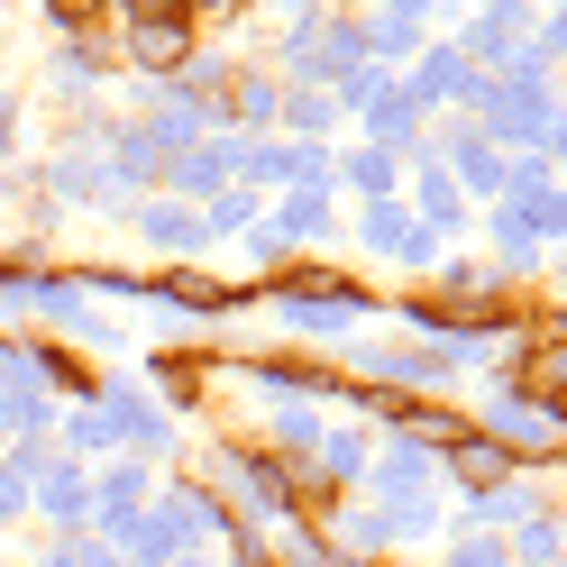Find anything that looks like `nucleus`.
<instances>
[{
	"mask_svg": "<svg viewBox=\"0 0 567 567\" xmlns=\"http://www.w3.org/2000/svg\"><path fill=\"white\" fill-rule=\"evenodd\" d=\"M457 567H504V558H494V549H467V558H457Z\"/></svg>",
	"mask_w": 567,
	"mask_h": 567,
	"instance_id": "nucleus-2",
	"label": "nucleus"
},
{
	"mask_svg": "<svg viewBox=\"0 0 567 567\" xmlns=\"http://www.w3.org/2000/svg\"><path fill=\"white\" fill-rule=\"evenodd\" d=\"M128 55L137 64H174V55H184V10H156V0L128 10Z\"/></svg>",
	"mask_w": 567,
	"mask_h": 567,
	"instance_id": "nucleus-1",
	"label": "nucleus"
}]
</instances>
